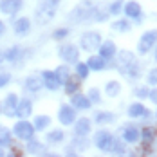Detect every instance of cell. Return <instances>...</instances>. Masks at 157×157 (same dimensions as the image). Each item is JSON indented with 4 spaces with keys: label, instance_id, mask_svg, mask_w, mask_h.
Here are the masks:
<instances>
[{
    "label": "cell",
    "instance_id": "1",
    "mask_svg": "<svg viewBox=\"0 0 157 157\" xmlns=\"http://www.w3.org/2000/svg\"><path fill=\"white\" fill-rule=\"evenodd\" d=\"M114 62H116L117 72L123 78L130 79V81H137L141 78V65H139V60H137L136 52H132L128 49H121V51L116 52Z\"/></svg>",
    "mask_w": 157,
    "mask_h": 157
},
{
    "label": "cell",
    "instance_id": "2",
    "mask_svg": "<svg viewBox=\"0 0 157 157\" xmlns=\"http://www.w3.org/2000/svg\"><path fill=\"white\" fill-rule=\"evenodd\" d=\"M60 4H62V0H42L34 9V22L38 25L51 24L60 9Z\"/></svg>",
    "mask_w": 157,
    "mask_h": 157
},
{
    "label": "cell",
    "instance_id": "3",
    "mask_svg": "<svg viewBox=\"0 0 157 157\" xmlns=\"http://www.w3.org/2000/svg\"><path fill=\"white\" fill-rule=\"evenodd\" d=\"M94 2L92 0H81L79 4H76L71 11H69V15H67V20L71 22V24H85V22H89L90 18H92V13H94Z\"/></svg>",
    "mask_w": 157,
    "mask_h": 157
},
{
    "label": "cell",
    "instance_id": "4",
    "mask_svg": "<svg viewBox=\"0 0 157 157\" xmlns=\"http://www.w3.org/2000/svg\"><path fill=\"white\" fill-rule=\"evenodd\" d=\"M103 42V36L99 31H85L79 36V49L85 51V52H94L98 51L99 44Z\"/></svg>",
    "mask_w": 157,
    "mask_h": 157
},
{
    "label": "cell",
    "instance_id": "5",
    "mask_svg": "<svg viewBox=\"0 0 157 157\" xmlns=\"http://www.w3.org/2000/svg\"><path fill=\"white\" fill-rule=\"evenodd\" d=\"M13 136H15L16 139H20V141H27V139H31L34 137V134H36V128L33 125L29 119H18L15 125H13Z\"/></svg>",
    "mask_w": 157,
    "mask_h": 157
},
{
    "label": "cell",
    "instance_id": "6",
    "mask_svg": "<svg viewBox=\"0 0 157 157\" xmlns=\"http://www.w3.org/2000/svg\"><path fill=\"white\" fill-rule=\"evenodd\" d=\"M79 54H81V49L76 44H62L58 47L60 60H63V63H69V65H74L76 62H79Z\"/></svg>",
    "mask_w": 157,
    "mask_h": 157
},
{
    "label": "cell",
    "instance_id": "7",
    "mask_svg": "<svg viewBox=\"0 0 157 157\" xmlns=\"http://www.w3.org/2000/svg\"><path fill=\"white\" fill-rule=\"evenodd\" d=\"M157 45V29H150V31H144L137 42V52L139 54H148L152 49Z\"/></svg>",
    "mask_w": 157,
    "mask_h": 157
},
{
    "label": "cell",
    "instance_id": "8",
    "mask_svg": "<svg viewBox=\"0 0 157 157\" xmlns=\"http://www.w3.org/2000/svg\"><path fill=\"white\" fill-rule=\"evenodd\" d=\"M112 139H114V134L107 130V128H99V130H96L94 132V137H92V141H94V146L98 150H101V152H109L110 144H112Z\"/></svg>",
    "mask_w": 157,
    "mask_h": 157
},
{
    "label": "cell",
    "instance_id": "9",
    "mask_svg": "<svg viewBox=\"0 0 157 157\" xmlns=\"http://www.w3.org/2000/svg\"><path fill=\"white\" fill-rule=\"evenodd\" d=\"M123 13H125V18L136 22V24L143 22V7L137 0H126L123 4Z\"/></svg>",
    "mask_w": 157,
    "mask_h": 157
},
{
    "label": "cell",
    "instance_id": "10",
    "mask_svg": "<svg viewBox=\"0 0 157 157\" xmlns=\"http://www.w3.org/2000/svg\"><path fill=\"white\" fill-rule=\"evenodd\" d=\"M78 117V110L74 109L71 103H63L58 109V121L62 126H72V123Z\"/></svg>",
    "mask_w": 157,
    "mask_h": 157
},
{
    "label": "cell",
    "instance_id": "11",
    "mask_svg": "<svg viewBox=\"0 0 157 157\" xmlns=\"http://www.w3.org/2000/svg\"><path fill=\"white\" fill-rule=\"evenodd\" d=\"M40 76H42V81H44V89H47V90H51V92L60 90L62 83H60V79H58V76H56L54 71H51V69H44V71L40 72Z\"/></svg>",
    "mask_w": 157,
    "mask_h": 157
},
{
    "label": "cell",
    "instance_id": "12",
    "mask_svg": "<svg viewBox=\"0 0 157 157\" xmlns=\"http://www.w3.org/2000/svg\"><path fill=\"white\" fill-rule=\"evenodd\" d=\"M18 94L16 92H9L6 94L4 101L0 103V109H2V114L6 117H15V110H16V103H18Z\"/></svg>",
    "mask_w": 157,
    "mask_h": 157
},
{
    "label": "cell",
    "instance_id": "13",
    "mask_svg": "<svg viewBox=\"0 0 157 157\" xmlns=\"http://www.w3.org/2000/svg\"><path fill=\"white\" fill-rule=\"evenodd\" d=\"M92 119L90 117H85V116H81V117H76V121L72 123L74 126V136H83V137H89L90 136V132H92Z\"/></svg>",
    "mask_w": 157,
    "mask_h": 157
},
{
    "label": "cell",
    "instance_id": "14",
    "mask_svg": "<svg viewBox=\"0 0 157 157\" xmlns=\"http://www.w3.org/2000/svg\"><path fill=\"white\" fill-rule=\"evenodd\" d=\"M33 101L29 98H20L18 99V103H16V110H15V117L18 119H27V117H31L33 116Z\"/></svg>",
    "mask_w": 157,
    "mask_h": 157
},
{
    "label": "cell",
    "instance_id": "15",
    "mask_svg": "<svg viewBox=\"0 0 157 157\" xmlns=\"http://www.w3.org/2000/svg\"><path fill=\"white\" fill-rule=\"evenodd\" d=\"M121 139L126 144H136V143L141 141V128L134 125H125L121 128Z\"/></svg>",
    "mask_w": 157,
    "mask_h": 157
},
{
    "label": "cell",
    "instance_id": "16",
    "mask_svg": "<svg viewBox=\"0 0 157 157\" xmlns=\"http://www.w3.org/2000/svg\"><path fill=\"white\" fill-rule=\"evenodd\" d=\"M31 18L29 16H20L18 20H15V24H13V33H15V36L18 38H25L29 33H31Z\"/></svg>",
    "mask_w": 157,
    "mask_h": 157
},
{
    "label": "cell",
    "instance_id": "17",
    "mask_svg": "<svg viewBox=\"0 0 157 157\" xmlns=\"http://www.w3.org/2000/svg\"><path fill=\"white\" fill-rule=\"evenodd\" d=\"M116 52H117V45H116L112 40H103V42L99 44V47H98V54H99L103 60H107V62H112V60H114Z\"/></svg>",
    "mask_w": 157,
    "mask_h": 157
},
{
    "label": "cell",
    "instance_id": "18",
    "mask_svg": "<svg viewBox=\"0 0 157 157\" xmlns=\"http://www.w3.org/2000/svg\"><path fill=\"white\" fill-rule=\"evenodd\" d=\"M24 7V0H0V13L7 16L16 15Z\"/></svg>",
    "mask_w": 157,
    "mask_h": 157
},
{
    "label": "cell",
    "instance_id": "19",
    "mask_svg": "<svg viewBox=\"0 0 157 157\" xmlns=\"http://www.w3.org/2000/svg\"><path fill=\"white\" fill-rule=\"evenodd\" d=\"M71 105L76 110H89L92 107V103H90V99L87 98V94H83V92H79V90L71 96Z\"/></svg>",
    "mask_w": 157,
    "mask_h": 157
},
{
    "label": "cell",
    "instance_id": "20",
    "mask_svg": "<svg viewBox=\"0 0 157 157\" xmlns=\"http://www.w3.org/2000/svg\"><path fill=\"white\" fill-rule=\"evenodd\" d=\"M92 123H96L99 126L112 125V123H116V114L110 112V110H98L94 114V117H92Z\"/></svg>",
    "mask_w": 157,
    "mask_h": 157
},
{
    "label": "cell",
    "instance_id": "21",
    "mask_svg": "<svg viewBox=\"0 0 157 157\" xmlns=\"http://www.w3.org/2000/svg\"><path fill=\"white\" fill-rule=\"evenodd\" d=\"M24 89L27 92H40L44 89V81H42V76L38 74H29L27 78L24 79Z\"/></svg>",
    "mask_w": 157,
    "mask_h": 157
},
{
    "label": "cell",
    "instance_id": "22",
    "mask_svg": "<svg viewBox=\"0 0 157 157\" xmlns=\"http://www.w3.org/2000/svg\"><path fill=\"white\" fill-rule=\"evenodd\" d=\"M87 65H89V69L90 71H94V72H101V71H105L107 67H109V62L107 60H103L99 54H90L89 58H87Z\"/></svg>",
    "mask_w": 157,
    "mask_h": 157
},
{
    "label": "cell",
    "instance_id": "23",
    "mask_svg": "<svg viewBox=\"0 0 157 157\" xmlns=\"http://www.w3.org/2000/svg\"><path fill=\"white\" fill-rule=\"evenodd\" d=\"M22 58H24V49L20 47V45H11L9 49L4 51V60L9 63H16Z\"/></svg>",
    "mask_w": 157,
    "mask_h": 157
},
{
    "label": "cell",
    "instance_id": "24",
    "mask_svg": "<svg viewBox=\"0 0 157 157\" xmlns=\"http://www.w3.org/2000/svg\"><path fill=\"white\" fill-rule=\"evenodd\" d=\"M81 81H83V79H79L76 74H71L69 79L63 83V90H65V94L72 96L74 92H78L79 89H81Z\"/></svg>",
    "mask_w": 157,
    "mask_h": 157
},
{
    "label": "cell",
    "instance_id": "25",
    "mask_svg": "<svg viewBox=\"0 0 157 157\" xmlns=\"http://www.w3.org/2000/svg\"><path fill=\"white\" fill-rule=\"evenodd\" d=\"M144 112H146V107L143 105L141 101H134L126 109V114H128L130 119H141L143 116H144Z\"/></svg>",
    "mask_w": 157,
    "mask_h": 157
},
{
    "label": "cell",
    "instance_id": "26",
    "mask_svg": "<svg viewBox=\"0 0 157 157\" xmlns=\"http://www.w3.org/2000/svg\"><path fill=\"white\" fill-rule=\"evenodd\" d=\"M109 154H112V155H125V154H128L126 143L123 141L121 137H116V136H114L112 144H110V148H109Z\"/></svg>",
    "mask_w": 157,
    "mask_h": 157
},
{
    "label": "cell",
    "instance_id": "27",
    "mask_svg": "<svg viewBox=\"0 0 157 157\" xmlns=\"http://www.w3.org/2000/svg\"><path fill=\"white\" fill-rule=\"evenodd\" d=\"M45 141L49 144H60V143L65 141V130L62 128H52L45 134Z\"/></svg>",
    "mask_w": 157,
    "mask_h": 157
},
{
    "label": "cell",
    "instance_id": "28",
    "mask_svg": "<svg viewBox=\"0 0 157 157\" xmlns=\"http://www.w3.org/2000/svg\"><path fill=\"white\" fill-rule=\"evenodd\" d=\"M25 152L27 154H44L45 152V146H44V143L38 141L36 137H31V139H27L25 141Z\"/></svg>",
    "mask_w": 157,
    "mask_h": 157
},
{
    "label": "cell",
    "instance_id": "29",
    "mask_svg": "<svg viewBox=\"0 0 157 157\" xmlns=\"http://www.w3.org/2000/svg\"><path fill=\"white\" fill-rule=\"evenodd\" d=\"M121 89H123V85L117 79H109L105 83V94L109 96V98H117V96L121 94Z\"/></svg>",
    "mask_w": 157,
    "mask_h": 157
},
{
    "label": "cell",
    "instance_id": "30",
    "mask_svg": "<svg viewBox=\"0 0 157 157\" xmlns=\"http://www.w3.org/2000/svg\"><path fill=\"white\" fill-rule=\"evenodd\" d=\"M110 29L114 33H128L132 29V24H130L128 18H117L110 24Z\"/></svg>",
    "mask_w": 157,
    "mask_h": 157
},
{
    "label": "cell",
    "instance_id": "31",
    "mask_svg": "<svg viewBox=\"0 0 157 157\" xmlns=\"http://www.w3.org/2000/svg\"><path fill=\"white\" fill-rule=\"evenodd\" d=\"M33 125L36 128V132H45L49 126H51V116L47 114H40L33 119Z\"/></svg>",
    "mask_w": 157,
    "mask_h": 157
},
{
    "label": "cell",
    "instance_id": "32",
    "mask_svg": "<svg viewBox=\"0 0 157 157\" xmlns=\"http://www.w3.org/2000/svg\"><path fill=\"white\" fill-rule=\"evenodd\" d=\"M54 72H56V76H58V79H60V83H62V85L69 79V76L72 74V71H71V65H69V63H62V65H58V67L54 69Z\"/></svg>",
    "mask_w": 157,
    "mask_h": 157
},
{
    "label": "cell",
    "instance_id": "33",
    "mask_svg": "<svg viewBox=\"0 0 157 157\" xmlns=\"http://www.w3.org/2000/svg\"><path fill=\"white\" fill-rule=\"evenodd\" d=\"M11 143H13V132L7 126H0V146L7 148L11 146Z\"/></svg>",
    "mask_w": 157,
    "mask_h": 157
},
{
    "label": "cell",
    "instance_id": "34",
    "mask_svg": "<svg viewBox=\"0 0 157 157\" xmlns=\"http://www.w3.org/2000/svg\"><path fill=\"white\" fill-rule=\"evenodd\" d=\"M74 74L79 79H87L90 76V69H89V65L85 62H76L74 63Z\"/></svg>",
    "mask_w": 157,
    "mask_h": 157
},
{
    "label": "cell",
    "instance_id": "35",
    "mask_svg": "<svg viewBox=\"0 0 157 157\" xmlns=\"http://www.w3.org/2000/svg\"><path fill=\"white\" fill-rule=\"evenodd\" d=\"M141 139L144 143H154L157 139V128H154V126H144V128H141Z\"/></svg>",
    "mask_w": 157,
    "mask_h": 157
},
{
    "label": "cell",
    "instance_id": "36",
    "mask_svg": "<svg viewBox=\"0 0 157 157\" xmlns=\"http://www.w3.org/2000/svg\"><path fill=\"white\" fill-rule=\"evenodd\" d=\"M123 4H125V0H114V2H110L109 6V15L110 16H119L123 13Z\"/></svg>",
    "mask_w": 157,
    "mask_h": 157
},
{
    "label": "cell",
    "instance_id": "37",
    "mask_svg": "<svg viewBox=\"0 0 157 157\" xmlns=\"http://www.w3.org/2000/svg\"><path fill=\"white\" fill-rule=\"evenodd\" d=\"M72 146L79 150V152H83L87 146H89V137H83V136H72Z\"/></svg>",
    "mask_w": 157,
    "mask_h": 157
},
{
    "label": "cell",
    "instance_id": "38",
    "mask_svg": "<svg viewBox=\"0 0 157 157\" xmlns=\"http://www.w3.org/2000/svg\"><path fill=\"white\" fill-rule=\"evenodd\" d=\"M109 11H107V9H99V7H94V13H92V18H90V20H92V22H99V24H101V22H107V20H109Z\"/></svg>",
    "mask_w": 157,
    "mask_h": 157
},
{
    "label": "cell",
    "instance_id": "39",
    "mask_svg": "<svg viewBox=\"0 0 157 157\" xmlns=\"http://www.w3.org/2000/svg\"><path fill=\"white\" fill-rule=\"evenodd\" d=\"M87 98L90 99L92 105H99V103H101V92H99L98 87H90V89L87 90Z\"/></svg>",
    "mask_w": 157,
    "mask_h": 157
},
{
    "label": "cell",
    "instance_id": "40",
    "mask_svg": "<svg viewBox=\"0 0 157 157\" xmlns=\"http://www.w3.org/2000/svg\"><path fill=\"white\" fill-rule=\"evenodd\" d=\"M71 34V31H69V27H56L54 31H52V40H56V42H62V40H65L67 36Z\"/></svg>",
    "mask_w": 157,
    "mask_h": 157
},
{
    "label": "cell",
    "instance_id": "41",
    "mask_svg": "<svg viewBox=\"0 0 157 157\" xmlns=\"http://www.w3.org/2000/svg\"><path fill=\"white\" fill-rule=\"evenodd\" d=\"M9 83H11V72H9L6 67L0 65V89H4V87L9 85Z\"/></svg>",
    "mask_w": 157,
    "mask_h": 157
},
{
    "label": "cell",
    "instance_id": "42",
    "mask_svg": "<svg viewBox=\"0 0 157 157\" xmlns=\"http://www.w3.org/2000/svg\"><path fill=\"white\" fill-rule=\"evenodd\" d=\"M146 85L148 87H157V67L148 71V74H146Z\"/></svg>",
    "mask_w": 157,
    "mask_h": 157
},
{
    "label": "cell",
    "instance_id": "43",
    "mask_svg": "<svg viewBox=\"0 0 157 157\" xmlns=\"http://www.w3.org/2000/svg\"><path fill=\"white\" fill-rule=\"evenodd\" d=\"M148 92H150V89H148L146 85H139V87L134 89V94H136L137 99H146V98H148Z\"/></svg>",
    "mask_w": 157,
    "mask_h": 157
},
{
    "label": "cell",
    "instance_id": "44",
    "mask_svg": "<svg viewBox=\"0 0 157 157\" xmlns=\"http://www.w3.org/2000/svg\"><path fill=\"white\" fill-rule=\"evenodd\" d=\"M148 99L157 105V89H150V92H148Z\"/></svg>",
    "mask_w": 157,
    "mask_h": 157
},
{
    "label": "cell",
    "instance_id": "45",
    "mask_svg": "<svg viewBox=\"0 0 157 157\" xmlns=\"http://www.w3.org/2000/svg\"><path fill=\"white\" fill-rule=\"evenodd\" d=\"M65 155H78V150L71 144V146H67V148H65Z\"/></svg>",
    "mask_w": 157,
    "mask_h": 157
},
{
    "label": "cell",
    "instance_id": "46",
    "mask_svg": "<svg viewBox=\"0 0 157 157\" xmlns=\"http://www.w3.org/2000/svg\"><path fill=\"white\" fill-rule=\"evenodd\" d=\"M6 29H7V27H6V22H4V20H0V38L6 34Z\"/></svg>",
    "mask_w": 157,
    "mask_h": 157
},
{
    "label": "cell",
    "instance_id": "47",
    "mask_svg": "<svg viewBox=\"0 0 157 157\" xmlns=\"http://www.w3.org/2000/svg\"><path fill=\"white\" fill-rule=\"evenodd\" d=\"M6 62V60H4V51H2V49H0V65H2V63Z\"/></svg>",
    "mask_w": 157,
    "mask_h": 157
},
{
    "label": "cell",
    "instance_id": "48",
    "mask_svg": "<svg viewBox=\"0 0 157 157\" xmlns=\"http://www.w3.org/2000/svg\"><path fill=\"white\" fill-rule=\"evenodd\" d=\"M154 60L157 62V45H155V52H154Z\"/></svg>",
    "mask_w": 157,
    "mask_h": 157
},
{
    "label": "cell",
    "instance_id": "49",
    "mask_svg": "<svg viewBox=\"0 0 157 157\" xmlns=\"http://www.w3.org/2000/svg\"><path fill=\"white\" fill-rule=\"evenodd\" d=\"M0 155H4V148L2 146H0Z\"/></svg>",
    "mask_w": 157,
    "mask_h": 157
},
{
    "label": "cell",
    "instance_id": "50",
    "mask_svg": "<svg viewBox=\"0 0 157 157\" xmlns=\"http://www.w3.org/2000/svg\"><path fill=\"white\" fill-rule=\"evenodd\" d=\"M154 116H155V117H157V110H155V114H154Z\"/></svg>",
    "mask_w": 157,
    "mask_h": 157
},
{
    "label": "cell",
    "instance_id": "51",
    "mask_svg": "<svg viewBox=\"0 0 157 157\" xmlns=\"http://www.w3.org/2000/svg\"><path fill=\"white\" fill-rule=\"evenodd\" d=\"M0 114H2V109H0Z\"/></svg>",
    "mask_w": 157,
    "mask_h": 157
}]
</instances>
